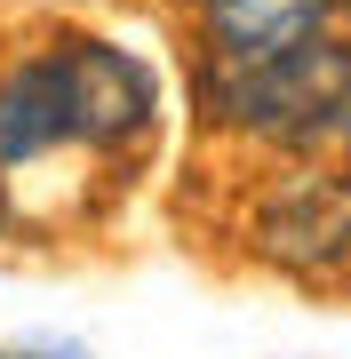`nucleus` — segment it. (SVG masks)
Wrapping results in <instances>:
<instances>
[{
	"instance_id": "f257e3e1",
	"label": "nucleus",
	"mask_w": 351,
	"mask_h": 359,
	"mask_svg": "<svg viewBox=\"0 0 351 359\" xmlns=\"http://www.w3.org/2000/svg\"><path fill=\"white\" fill-rule=\"evenodd\" d=\"M343 88H351V48L327 40V25L272 40V48H216V65H208V112L272 144L327 136Z\"/></svg>"
},
{
	"instance_id": "f03ea898",
	"label": "nucleus",
	"mask_w": 351,
	"mask_h": 359,
	"mask_svg": "<svg viewBox=\"0 0 351 359\" xmlns=\"http://www.w3.org/2000/svg\"><path fill=\"white\" fill-rule=\"evenodd\" d=\"M56 80H64L72 144H88V152L136 144L152 128V112H160L152 72H144L128 48H112V40H64V48H56Z\"/></svg>"
},
{
	"instance_id": "7ed1b4c3",
	"label": "nucleus",
	"mask_w": 351,
	"mask_h": 359,
	"mask_svg": "<svg viewBox=\"0 0 351 359\" xmlns=\"http://www.w3.org/2000/svg\"><path fill=\"white\" fill-rule=\"evenodd\" d=\"M256 240L287 271H336L351 264V192L336 176H287L256 200Z\"/></svg>"
},
{
	"instance_id": "20e7f679",
	"label": "nucleus",
	"mask_w": 351,
	"mask_h": 359,
	"mask_svg": "<svg viewBox=\"0 0 351 359\" xmlns=\"http://www.w3.org/2000/svg\"><path fill=\"white\" fill-rule=\"evenodd\" d=\"M48 152H72V112H64L56 56H32L0 80V168H32Z\"/></svg>"
},
{
	"instance_id": "39448f33",
	"label": "nucleus",
	"mask_w": 351,
	"mask_h": 359,
	"mask_svg": "<svg viewBox=\"0 0 351 359\" xmlns=\"http://www.w3.org/2000/svg\"><path fill=\"white\" fill-rule=\"evenodd\" d=\"M336 128H343V144H351V88H343V104H336Z\"/></svg>"
},
{
	"instance_id": "423d86ee",
	"label": "nucleus",
	"mask_w": 351,
	"mask_h": 359,
	"mask_svg": "<svg viewBox=\"0 0 351 359\" xmlns=\"http://www.w3.org/2000/svg\"><path fill=\"white\" fill-rule=\"evenodd\" d=\"M343 8H351V0H343Z\"/></svg>"
}]
</instances>
